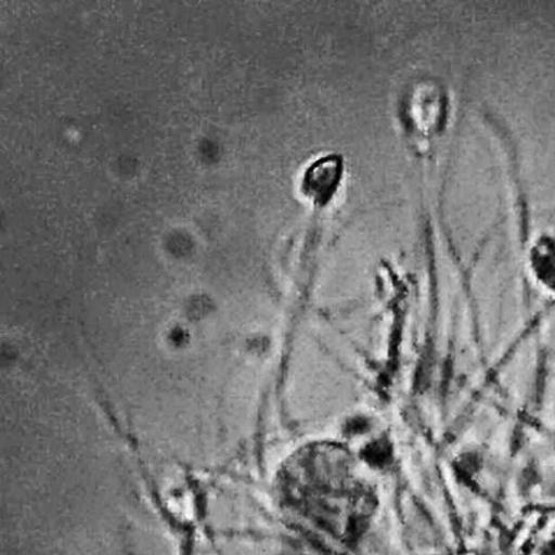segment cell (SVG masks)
<instances>
[{
	"label": "cell",
	"instance_id": "6da1fadb",
	"mask_svg": "<svg viewBox=\"0 0 555 555\" xmlns=\"http://www.w3.org/2000/svg\"><path fill=\"white\" fill-rule=\"evenodd\" d=\"M529 267L535 281L547 291L555 293V241L539 238L531 247Z\"/></svg>",
	"mask_w": 555,
	"mask_h": 555
}]
</instances>
